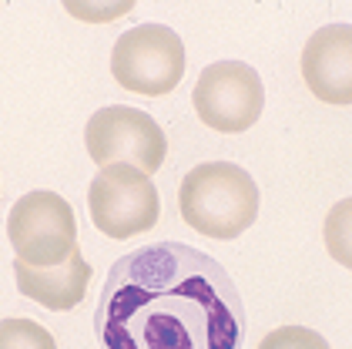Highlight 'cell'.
Here are the masks:
<instances>
[{
	"label": "cell",
	"instance_id": "6da1fadb",
	"mask_svg": "<svg viewBox=\"0 0 352 349\" xmlns=\"http://www.w3.org/2000/svg\"><path fill=\"white\" fill-rule=\"evenodd\" d=\"M248 319L218 259L155 242L111 266L94 309L101 349H242Z\"/></svg>",
	"mask_w": 352,
	"mask_h": 349
},
{
	"label": "cell",
	"instance_id": "7a4b0ae2",
	"mask_svg": "<svg viewBox=\"0 0 352 349\" xmlns=\"http://www.w3.org/2000/svg\"><path fill=\"white\" fill-rule=\"evenodd\" d=\"M178 212L208 239H239L258 218V185L232 161H205L182 178Z\"/></svg>",
	"mask_w": 352,
	"mask_h": 349
},
{
	"label": "cell",
	"instance_id": "3957f363",
	"mask_svg": "<svg viewBox=\"0 0 352 349\" xmlns=\"http://www.w3.org/2000/svg\"><path fill=\"white\" fill-rule=\"evenodd\" d=\"M7 239L14 245V259L28 266H64L78 252V222L71 202L44 188L21 195L7 215Z\"/></svg>",
	"mask_w": 352,
	"mask_h": 349
},
{
	"label": "cell",
	"instance_id": "277c9868",
	"mask_svg": "<svg viewBox=\"0 0 352 349\" xmlns=\"http://www.w3.org/2000/svg\"><path fill=\"white\" fill-rule=\"evenodd\" d=\"M111 74L121 87L162 98L171 94L185 78V44L164 24H138L114 41Z\"/></svg>",
	"mask_w": 352,
	"mask_h": 349
},
{
	"label": "cell",
	"instance_id": "5b68a950",
	"mask_svg": "<svg viewBox=\"0 0 352 349\" xmlns=\"http://www.w3.org/2000/svg\"><path fill=\"white\" fill-rule=\"evenodd\" d=\"M87 155L98 165H131L144 175H155L168 155V138L162 125L128 105L98 107L84 128Z\"/></svg>",
	"mask_w": 352,
	"mask_h": 349
},
{
	"label": "cell",
	"instance_id": "8992f818",
	"mask_svg": "<svg viewBox=\"0 0 352 349\" xmlns=\"http://www.w3.org/2000/svg\"><path fill=\"white\" fill-rule=\"evenodd\" d=\"M87 209L98 232L124 242L158 225L162 202L151 175L131 165H108L87 188Z\"/></svg>",
	"mask_w": 352,
	"mask_h": 349
},
{
	"label": "cell",
	"instance_id": "52a82bcc",
	"mask_svg": "<svg viewBox=\"0 0 352 349\" xmlns=\"http://www.w3.org/2000/svg\"><path fill=\"white\" fill-rule=\"evenodd\" d=\"M191 105L208 128L221 134H242L262 118L265 87L255 67L242 61H218L198 74Z\"/></svg>",
	"mask_w": 352,
	"mask_h": 349
},
{
	"label": "cell",
	"instance_id": "ba28073f",
	"mask_svg": "<svg viewBox=\"0 0 352 349\" xmlns=\"http://www.w3.org/2000/svg\"><path fill=\"white\" fill-rule=\"evenodd\" d=\"M302 81L325 105H352V24H325L305 41Z\"/></svg>",
	"mask_w": 352,
	"mask_h": 349
},
{
	"label": "cell",
	"instance_id": "9c48e42d",
	"mask_svg": "<svg viewBox=\"0 0 352 349\" xmlns=\"http://www.w3.org/2000/svg\"><path fill=\"white\" fill-rule=\"evenodd\" d=\"M91 272L94 268L81 259V252H74L64 266H51V268H34L21 259H14V279H17V289L41 302L44 309H54V313H67L74 306H81L84 293H87V282H91Z\"/></svg>",
	"mask_w": 352,
	"mask_h": 349
},
{
	"label": "cell",
	"instance_id": "30bf717a",
	"mask_svg": "<svg viewBox=\"0 0 352 349\" xmlns=\"http://www.w3.org/2000/svg\"><path fill=\"white\" fill-rule=\"evenodd\" d=\"M322 239L329 255L342 268H352V198L336 202L322 225Z\"/></svg>",
	"mask_w": 352,
	"mask_h": 349
},
{
	"label": "cell",
	"instance_id": "8fae6325",
	"mask_svg": "<svg viewBox=\"0 0 352 349\" xmlns=\"http://www.w3.org/2000/svg\"><path fill=\"white\" fill-rule=\"evenodd\" d=\"M0 349H57L54 336L34 319L0 322Z\"/></svg>",
	"mask_w": 352,
	"mask_h": 349
},
{
	"label": "cell",
	"instance_id": "7c38bea8",
	"mask_svg": "<svg viewBox=\"0 0 352 349\" xmlns=\"http://www.w3.org/2000/svg\"><path fill=\"white\" fill-rule=\"evenodd\" d=\"M258 349H329V343L309 326H278L258 343Z\"/></svg>",
	"mask_w": 352,
	"mask_h": 349
}]
</instances>
